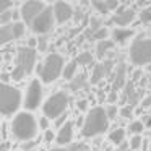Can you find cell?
<instances>
[{
	"instance_id": "ac0fdd59",
	"label": "cell",
	"mask_w": 151,
	"mask_h": 151,
	"mask_svg": "<svg viewBox=\"0 0 151 151\" xmlns=\"http://www.w3.org/2000/svg\"><path fill=\"white\" fill-rule=\"evenodd\" d=\"M86 83H88V78H86V73H80V75H76L75 78L70 81V91L73 93H78L80 89H83L86 86Z\"/></svg>"
},
{
	"instance_id": "8d00e7d4",
	"label": "cell",
	"mask_w": 151,
	"mask_h": 151,
	"mask_svg": "<svg viewBox=\"0 0 151 151\" xmlns=\"http://www.w3.org/2000/svg\"><path fill=\"white\" fill-rule=\"evenodd\" d=\"M54 133H52V130H47L46 132V135H44V140H46V143H52V140H54Z\"/></svg>"
},
{
	"instance_id": "d4e9b609",
	"label": "cell",
	"mask_w": 151,
	"mask_h": 151,
	"mask_svg": "<svg viewBox=\"0 0 151 151\" xmlns=\"http://www.w3.org/2000/svg\"><path fill=\"white\" fill-rule=\"evenodd\" d=\"M93 7H94L96 10L99 12V13H102V15L111 13V12H109V7H107V2H106V0H94V2H93Z\"/></svg>"
},
{
	"instance_id": "74e56055",
	"label": "cell",
	"mask_w": 151,
	"mask_h": 151,
	"mask_svg": "<svg viewBox=\"0 0 151 151\" xmlns=\"http://www.w3.org/2000/svg\"><path fill=\"white\" fill-rule=\"evenodd\" d=\"M47 125H49V124H47V117H41L39 119V127L41 128H42V130H49V128H47Z\"/></svg>"
},
{
	"instance_id": "7a4b0ae2",
	"label": "cell",
	"mask_w": 151,
	"mask_h": 151,
	"mask_svg": "<svg viewBox=\"0 0 151 151\" xmlns=\"http://www.w3.org/2000/svg\"><path fill=\"white\" fill-rule=\"evenodd\" d=\"M107 128H109L107 112H106L104 107L98 106V107H93L88 112V115L85 117L83 127H81V135L85 138H93V137L104 133Z\"/></svg>"
},
{
	"instance_id": "83f0119b",
	"label": "cell",
	"mask_w": 151,
	"mask_h": 151,
	"mask_svg": "<svg viewBox=\"0 0 151 151\" xmlns=\"http://www.w3.org/2000/svg\"><path fill=\"white\" fill-rule=\"evenodd\" d=\"M140 20L143 23H151V8H143L140 12Z\"/></svg>"
},
{
	"instance_id": "ba28073f",
	"label": "cell",
	"mask_w": 151,
	"mask_h": 151,
	"mask_svg": "<svg viewBox=\"0 0 151 151\" xmlns=\"http://www.w3.org/2000/svg\"><path fill=\"white\" fill-rule=\"evenodd\" d=\"M54 23H55V15H54V7L47 5V8L34 20V23L31 24V29L39 36H44L49 31H52Z\"/></svg>"
},
{
	"instance_id": "d6986e66",
	"label": "cell",
	"mask_w": 151,
	"mask_h": 151,
	"mask_svg": "<svg viewBox=\"0 0 151 151\" xmlns=\"http://www.w3.org/2000/svg\"><path fill=\"white\" fill-rule=\"evenodd\" d=\"M104 76H107L104 65H102V63H96V65L93 67V73H91V85H98Z\"/></svg>"
},
{
	"instance_id": "4316f807",
	"label": "cell",
	"mask_w": 151,
	"mask_h": 151,
	"mask_svg": "<svg viewBox=\"0 0 151 151\" xmlns=\"http://www.w3.org/2000/svg\"><path fill=\"white\" fill-rule=\"evenodd\" d=\"M133 114H135V107L133 106H128V104H125L124 107H122V111H120V115L124 119H130Z\"/></svg>"
},
{
	"instance_id": "7c38bea8",
	"label": "cell",
	"mask_w": 151,
	"mask_h": 151,
	"mask_svg": "<svg viewBox=\"0 0 151 151\" xmlns=\"http://www.w3.org/2000/svg\"><path fill=\"white\" fill-rule=\"evenodd\" d=\"M135 17H137V13H135L133 8H127V7L122 5V7L114 13V17H112L111 21H112V23H115L119 28H125V26H128V24L135 20Z\"/></svg>"
},
{
	"instance_id": "7402d4cb",
	"label": "cell",
	"mask_w": 151,
	"mask_h": 151,
	"mask_svg": "<svg viewBox=\"0 0 151 151\" xmlns=\"http://www.w3.org/2000/svg\"><path fill=\"white\" fill-rule=\"evenodd\" d=\"M76 63L78 65H85V67H89V65H93V55H91V52H88V50H85V52H81V54H78V57H76Z\"/></svg>"
},
{
	"instance_id": "44dd1931",
	"label": "cell",
	"mask_w": 151,
	"mask_h": 151,
	"mask_svg": "<svg viewBox=\"0 0 151 151\" xmlns=\"http://www.w3.org/2000/svg\"><path fill=\"white\" fill-rule=\"evenodd\" d=\"M76 68H78V63H76V60L68 62V63L65 65V70H63V78L68 80V81H72V80L76 76Z\"/></svg>"
},
{
	"instance_id": "30bf717a",
	"label": "cell",
	"mask_w": 151,
	"mask_h": 151,
	"mask_svg": "<svg viewBox=\"0 0 151 151\" xmlns=\"http://www.w3.org/2000/svg\"><path fill=\"white\" fill-rule=\"evenodd\" d=\"M41 101H42V85L39 80H33L26 88V94H24V107L28 111H36L39 107Z\"/></svg>"
},
{
	"instance_id": "9a60e30c",
	"label": "cell",
	"mask_w": 151,
	"mask_h": 151,
	"mask_svg": "<svg viewBox=\"0 0 151 151\" xmlns=\"http://www.w3.org/2000/svg\"><path fill=\"white\" fill-rule=\"evenodd\" d=\"M111 34H112V41H114L115 44L124 46L130 37H133L135 33H133V29H128V28H114Z\"/></svg>"
},
{
	"instance_id": "ab89813d",
	"label": "cell",
	"mask_w": 151,
	"mask_h": 151,
	"mask_svg": "<svg viewBox=\"0 0 151 151\" xmlns=\"http://www.w3.org/2000/svg\"><path fill=\"white\" fill-rule=\"evenodd\" d=\"M50 151H70L68 148H63V146H59V148H52Z\"/></svg>"
},
{
	"instance_id": "b9f144b4",
	"label": "cell",
	"mask_w": 151,
	"mask_h": 151,
	"mask_svg": "<svg viewBox=\"0 0 151 151\" xmlns=\"http://www.w3.org/2000/svg\"><path fill=\"white\" fill-rule=\"evenodd\" d=\"M150 151H151V146H150Z\"/></svg>"
},
{
	"instance_id": "5b68a950",
	"label": "cell",
	"mask_w": 151,
	"mask_h": 151,
	"mask_svg": "<svg viewBox=\"0 0 151 151\" xmlns=\"http://www.w3.org/2000/svg\"><path fill=\"white\" fill-rule=\"evenodd\" d=\"M21 106V93L18 88L2 83L0 88V111L5 117H10L20 109Z\"/></svg>"
},
{
	"instance_id": "2e32d148",
	"label": "cell",
	"mask_w": 151,
	"mask_h": 151,
	"mask_svg": "<svg viewBox=\"0 0 151 151\" xmlns=\"http://www.w3.org/2000/svg\"><path fill=\"white\" fill-rule=\"evenodd\" d=\"M115 42L112 39H106V41H101V42H98V46H96V57L98 59H104L107 57V54L111 52L112 49H114Z\"/></svg>"
},
{
	"instance_id": "f35d334b",
	"label": "cell",
	"mask_w": 151,
	"mask_h": 151,
	"mask_svg": "<svg viewBox=\"0 0 151 151\" xmlns=\"http://www.w3.org/2000/svg\"><path fill=\"white\" fill-rule=\"evenodd\" d=\"M145 127H148V128H151V114L150 115H146V119H145Z\"/></svg>"
},
{
	"instance_id": "5bb4252c",
	"label": "cell",
	"mask_w": 151,
	"mask_h": 151,
	"mask_svg": "<svg viewBox=\"0 0 151 151\" xmlns=\"http://www.w3.org/2000/svg\"><path fill=\"white\" fill-rule=\"evenodd\" d=\"M125 75H127V65H125V63H119L117 68H115L114 83H112L111 91L119 93V89H120L122 86H127V85H125Z\"/></svg>"
},
{
	"instance_id": "ffe728a7",
	"label": "cell",
	"mask_w": 151,
	"mask_h": 151,
	"mask_svg": "<svg viewBox=\"0 0 151 151\" xmlns=\"http://www.w3.org/2000/svg\"><path fill=\"white\" fill-rule=\"evenodd\" d=\"M109 140L115 145V146H120L122 143H125V130L124 128H115L109 133Z\"/></svg>"
},
{
	"instance_id": "f546056e",
	"label": "cell",
	"mask_w": 151,
	"mask_h": 151,
	"mask_svg": "<svg viewBox=\"0 0 151 151\" xmlns=\"http://www.w3.org/2000/svg\"><path fill=\"white\" fill-rule=\"evenodd\" d=\"M106 112H107V117H109V120H114L115 117H117V106H114V104H111L107 109H106Z\"/></svg>"
},
{
	"instance_id": "9c48e42d",
	"label": "cell",
	"mask_w": 151,
	"mask_h": 151,
	"mask_svg": "<svg viewBox=\"0 0 151 151\" xmlns=\"http://www.w3.org/2000/svg\"><path fill=\"white\" fill-rule=\"evenodd\" d=\"M47 8V5L41 0H29V2H24L20 8V17L23 20L24 24H33L34 20L42 13Z\"/></svg>"
},
{
	"instance_id": "277c9868",
	"label": "cell",
	"mask_w": 151,
	"mask_h": 151,
	"mask_svg": "<svg viewBox=\"0 0 151 151\" xmlns=\"http://www.w3.org/2000/svg\"><path fill=\"white\" fill-rule=\"evenodd\" d=\"M63 70H65V60L57 52L49 54L42 65L37 67V73H39V78L42 83L55 81L60 75H63Z\"/></svg>"
},
{
	"instance_id": "d590c367",
	"label": "cell",
	"mask_w": 151,
	"mask_h": 151,
	"mask_svg": "<svg viewBox=\"0 0 151 151\" xmlns=\"http://www.w3.org/2000/svg\"><path fill=\"white\" fill-rule=\"evenodd\" d=\"M76 107H78V111H86V109H88V101H86V99H78Z\"/></svg>"
},
{
	"instance_id": "6da1fadb",
	"label": "cell",
	"mask_w": 151,
	"mask_h": 151,
	"mask_svg": "<svg viewBox=\"0 0 151 151\" xmlns=\"http://www.w3.org/2000/svg\"><path fill=\"white\" fill-rule=\"evenodd\" d=\"M37 59V50L29 46H21L17 49V60H15V67L10 73V78L15 81H21L26 78L31 72H33L34 65H36Z\"/></svg>"
},
{
	"instance_id": "60d3db41",
	"label": "cell",
	"mask_w": 151,
	"mask_h": 151,
	"mask_svg": "<svg viewBox=\"0 0 151 151\" xmlns=\"http://www.w3.org/2000/svg\"><path fill=\"white\" fill-rule=\"evenodd\" d=\"M148 72H151V65H148Z\"/></svg>"
},
{
	"instance_id": "3957f363",
	"label": "cell",
	"mask_w": 151,
	"mask_h": 151,
	"mask_svg": "<svg viewBox=\"0 0 151 151\" xmlns=\"http://www.w3.org/2000/svg\"><path fill=\"white\" fill-rule=\"evenodd\" d=\"M12 133L18 141H33L37 135V122L31 112H18L12 120Z\"/></svg>"
},
{
	"instance_id": "8992f818",
	"label": "cell",
	"mask_w": 151,
	"mask_h": 151,
	"mask_svg": "<svg viewBox=\"0 0 151 151\" xmlns=\"http://www.w3.org/2000/svg\"><path fill=\"white\" fill-rule=\"evenodd\" d=\"M70 98L65 91H57L52 96L46 99V102L42 104V112L44 117L47 119H59L60 115L67 114V107H68Z\"/></svg>"
},
{
	"instance_id": "cb8c5ba5",
	"label": "cell",
	"mask_w": 151,
	"mask_h": 151,
	"mask_svg": "<svg viewBox=\"0 0 151 151\" xmlns=\"http://www.w3.org/2000/svg\"><path fill=\"white\" fill-rule=\"evenodd\" d=\"M107 34H109V29H107L106 26H102L101 29H98L96 33L91 34V41H98V42L106 41V39H107Z\"/></svg>"
},
{
	"instance_id": "e0dca14e",
	"label": "cell",
	"mask_w": 151,
	"mask_h": 151,
	"mask_svg": "<svg viewBox=\"0 0 151 151\" xmlns=\"http://www.w3.org/2000/svg\"><path fill=\"white\" fill-rule=\"evenodd\" d=\"M10 41H15V34H13L12 23L0 28V46H5V44H8Z\"/></svg>"
},
{
	"instance_id": "484cf974",
	"label": "cell",
	"mask_w": 151,
	"mask_h": 151,
	"mask_svg": "<svg viewBox=\"0 0 151 151\" xmlns=\"http://www.w3.org/2000/svg\"><path fill=\"white\" fill-rule=\"evenodd\" d=\"M143 128H145V124L140 122V120H135V122H132V124L128 125V132L133 133V135H140L141 132H143Z\"/></svg>"
},
{
	"instance_id": "f1b7e54d",
	"label": "cell",
	"mask_w": 151,
	"mask_h": 151,
	"mask_svg": "<svg viewBox=\"0 0 151 151\" xmlns=\"http://www.w3.org/2000/svg\"><path fill=\"white\" fill-rule=\"evenodd\" d=\"M141 143H143L141 137H140V135H135V137L130 140V148H132V150H138V148L141 146Z\"/></svg>"
},
{
	"instance_id": "d6a6232c",
	"label": "cell",
	"mask_w": 151,
	"mask_h": 151,
	"mask_svg": "<svg viewBox=\"0 0 151 151\" xmlns=\"http://www.w3.org/2000/svg\"><path fill=\"white\" fill-rule=\"evenodd\" d=\"M150 106H151V96H146L145 99H141V102H140V109H138V112L143 111V109H148Z\"/></svg>"
},
{
	"instance_id": "4fadbf2b",
	"label": "cell",
	"mask_w": 151,
	"mask_h": 151,
	"mask_svg": "<svg viewBox=\"0 0 151 151\" xmlns=\"http://www.w3.org/2000/svg\"><path fill=\"white\" fill-rule=\"evenodd\" d=\"M73 122H67L62 128H59V133L55 137V141L60 145V146H65V145H72L73 140Z\"/></svg>"
},
{
	"instance_id": "1f68e13d",
	"label": "cell",
	"mask_w": 151,
	"mask_h": 151,
	"mask_svg": "<svg viewBox=\"0 0 151 151\" xmlns=\"http://www.w3.org/2000/svg\"><path fill=\"white\" fill-rule=\"evenodd\" d=\"M68 150L70 151H88V146L85 143H72Z\"/></svg>"
},
{
	"instance_id": "836d02e7",
	"label": "cell",
	"mask_w": 151,
	"mask_h": 151,
	"mask_svg": "<svg viewBox=\"0 0 151 151\" xmlns=\"http://www.w3.org/2000/svg\"><path fill=\"white\" fill-rule=\"evenodd\" d=\"M67 122H68V115H67V114H63V115H60V117L55 120V125H57L59 128H62L63 125L67 124Z\"/></svg>"
},
{
	"instance_id": "8fae6325",
	"label": "cell",
	"mask_w": 151,
	"mask_h": 151,
	"mask_svg": "<svg viewBox=\"0 0 151 151\" xmlns=\"http://www.w3.org/2000/svg\"><path fill=\"white\" fill-rule=\"evenodd\" d=\"M54 15H55V21L59 24H63L67 21H70L75 15L73 7L67 2H55L54 4Z\"/></svg>"
},
{
	"instance_id": "4dcf8cb0",
	"label": "cell",
	"mask_w": 151,
	"mask_h": 151,
	"mask_svg": "<svg viewBox=\"0 0 151 151\" xmlns=\"http://www.w3.org/2000/svg\"><path fill=\"white\" fill-rule=\"evenodd\" d=\"M47 49V39L44 36H39V39H37V50L39 52H46Z\"/></svg>"
},
{
	"instance_id": "603a6c76",
	"label": "cell",
	"mask_w": 151,
	"mask_h": 151,
	"mask_svg": "<svg viewBox=\"0 0 151 151\" xmlns=\"http://www.w3.org/2000/svg\"><path fill=\"white\" fill-rule=\"evenodd\" d=\"M12 28H13V34L15 39H20V37L24 36V31H26V26H24L23 21H13L12 23Z\"/></svg>"
},
{
	"instance_id": "e575fe53",
	"label": "cell",
	"mask_w": 151,
	"mask_h": 151,
	"mask_svg": "<svg viewBox=\"0 0 151 151\" xmlns=\"http://www.w3.org/2000/svg\"><path fill=\"white\" fill-rule=\"evenodd\" d=\"M34 146H36V141H26L21 145V151H34Z\"/></svg>"
},
{
	"instance_id": "52a82bcc",
	"label": "cell",
	"mask_w": 151,
	"mask_h": 151,
	"mask_svg": "<svg viewBox=\"0 0 151 151\" xmlns=\"http://www.w3.org/2000/svg\"><path fill=\"white\" fill-rule=\"evenodd\" d=\"M128 57L133 65H151V39H145V37L133 39Z\"/></svg>"
}]
</instances>
